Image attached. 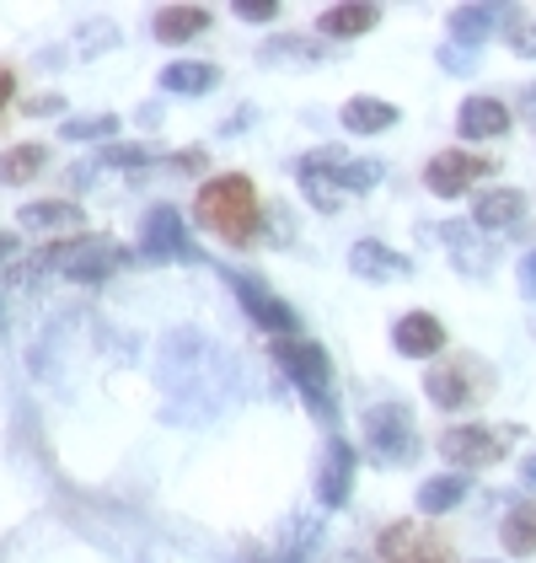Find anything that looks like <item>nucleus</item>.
I'll return each instance as SVG.
<instances>
[{"mask_svg":"<svg viewBox=\"0 0 536 563\" xmlns=\"http://www.w3.org/2000/svg\"><path fill=\"white\" fill-rule=\"evenodd\" d=\"M204 162H210V156H204L199 145H188V151H178V156H172V167H178V173H199Z\"/></svg>","mask_w":536,"mask_h":563,"instance_id":"31","label":"nucleus"},{"mask_svg":"<svg viewBox=\"0 0 536 563\" xmlns=\"http://www.w3.org/2000/svg\"><path fill=\"white\" fill-rule=\"evenodd\" d=\"M44 167H48V145H38V140L0 151V183H5V188H22V183H33V177L44 173Z\"/></svg>","mask_w":536,"mask_h":563,"instance_id":"19","label":"nucleus"},{"mask_svg":"<svg viewBox=\"0 0 536 563\" xmlns=\"http://www.w3.org/2000/svg\"><path fill=\"white\" fill-rule=\"evenodd\" d=\"M387 563H446V542L424 526V520H398L381 531V548H376Z\"/></svg>","mask_w":536,"mask_h":563,"instance_id":"9","label":"nucleus"},{"mask_svg":"<svg viewBox=\"0 0 536 563\" xmlns=\"http://www.w3.org/2000/svg\"><path fill=\"white\" fill-rule=\"evenodd\" d=\"M392 344L407 360H435L446 349V322L429 317V311H407V317H398V328H392Z\"/></svg>","mask_w":536,"mask_h":563,"instance_id":"12","label":"nucleus"},{"mask_svg":"<svg viewBox=\"0 0 536 563\" xmlns=\"http://www.w3.org/2000/svg\"><path fill=\"white\" fill-rule=\"evenodd\" d=\"M521 483H526V488H532V494H536V451H532V456H526V462H521Z\"/></svg>","mask_w":536,"mask_h":563,"instance_id":"35","label":"nucleus"},{"mask_svg":"<svg viewBox=\"0 0 536 563\" xmlns=\"http://www.w3.org/2000/svg\"><path fill=\"white\" fill-rule=\"evenodd\" d=\"M461 499H467V477L461 473L429 477V483L418 488V510H424V516H446V510H456Z\"/></svg>","mask_w":536,"mask_h":563,"instance_id":"23","label":"nucleus"},{"mask_svg":"<svg viewBox=\"0 0 536 563\" xmlns=\"http://www.w3.org/2000/svg\"><path fill=\"white\" fill-rule=\"evenodd\" d=\"M456 130H461V140H499L510 130V108L499 97H467L456 108Z\"/></svg>","mask_w":536,"mask_h":563,"instance_id":"13","label":"nucleus"},{"mask_svg":"<svg viewBox=\"0 0 536 563\" xmlns=\"http://www.w3.org/2000/svg\"><path fill=\"white\" fill-rule=\"evenodd\" d=\"M349 488H355V445L349 440H327V451H322V473H316V499L327 505V510H338L344 499H349Z\"/></svg>","mask_w":536,"mask_h":563,"instance_id":"11","label":"nucleus"},{"mask_svg":"<svg viewBox=\"0 0 536 563\" xmlns=\"http://www.w3.org/2000/svg\"><path fill=\"white\" fill-rule=\"evenodd\" d=\"M5 253H16V236H11V231H0V258H5Z\"/></svg>","mask_w":536,"mask_h":563,"instance_id":"36","label":"nucleus"},{"mask_svg":"<svg viewBox=\"0 0 536 563\" xmlns=\"http://www.w3.org/2000/svg\"><path fill=\"white\" fill-rule=\"evenodd\" d=\"M349 268L359 279H402V274H413V263L392 253V247H381V242H355L349 247Z\"/></svg>","mask_w":536,"mask_h":563,"instance_id":"16","label":"nucleus"},{"mask_svg":"<svg viewBox=\"0 0 536 563\" xmlns=\"http://www.w3.org/2000/svg\"><path fill=\"white\" fill-rule=\"evenodd\" d=\"M521 290H526V296H536V253H526V258H521Z\"/></svg>","mask_w":536,"mask_h":563,"instance_id":"32","label":"nucleus"},{"mask_svg":"<svg viewBox=\"0 0 536 563\" xmlns=\"http://www.w3.org/2000/svg\"><path fill=\"white\" fill-rule=\"evenodd\" d=\"M65 140H113L119 134V119L113 113H97V119H70V124H59Z\"/></svg>","mask_w":536,"mask_h":563,"instance_id":"27","label":"nucleus"},{"mask_svg":"<svg viewBox=\"0 0 536 563\" xmlns=\"http://www.w3.org/2000/svg\"><path fill=\"white\" fill-rule=\"evenodd\" d=\"M193 220H199L204 231H215L221 242H231V247H247V242L258 236L264 205H258L253 183H247L242 173L215 177V183H204V188H199V199H193Z\"/></svg>","mask_w":536,"mask_h":563,"instance_id":"1","label":"nucleus"},{"mask_svg":"<svg viewBox=\"0 0 536 563\" xmlns=\"http://www.w3.org/2000/svg\"><path fill=\"white\" fill-rule=\"evenodd\" d=\"M493 376L478 365V360H450V365H435L429 376H424V397L435 402V408H472L478 397H489Z\"/></svg>","mask_w":536,"mask_h":563,"instance_id":"5","label":"nucleus"},{"mask_svg":"<svg viewBox=\"0 0 536 563\" xmlns=\"http://www.w3.org/2000/svg\"><path fill=\"white\" fill-rule=\"evenodd\" d=\"M102 167H145V151L139 145H108L102 151Z\"/></svg>","mask_w":536,"mask_h":563,"instance_id":"29","label":"nucleus"},{"mask_svg":"<svg viewBox=\"0 0 536 563\" xmlns=\"http://www.w3.org/2000/svg\"><path fill=\"white\" fill-rule=\"evenodd\" d=\"M210 22H215V16H210V5H161L150 27H156V38H161V44H188V38L210 33Z\"/></svg>","mask_w":536,"mask_h":563,"instance_id":"15","label":"nucleus"},{"mask_svg":"<svg viewBox=\"0 0 536 563\" xmlns=\"http://www.w3.org/2000/svg\"><path fill=\"white\" fill-rule=\"evenodd\" d=\"M44 253H48V268H59V274L76 279V285H97V279H108V274L124 263V247L108 242V236H91V242H54Z\"/></svg>","mask_w":536,"mask_h":563,"instance_id":"4","label":"nucleus"},{"mask_svg":"<svg viewBox=\"0 0 536 563\" xmlns=\"http://www.w3.org/2000/svg\"><path fill=\"white\" fill-rule=\"evenodd\" d=\"M398 124V108L392 102H381V97H349L344 102V130L355 134H381Z\"/></svg>","mask_w":536,"mask_h":563,"instance_id":"20","label":"nucleus"},{"mask_svg":"<svg viewBox=\"0 0 536 563\" xmlns=\"http://www.w3.org/2000/svg\"><path fill=\"white\" fill-rule=\"evenodd\" d=\"M521 119H526V124H536V87L521 91Z\"/></svg>","mask_w":536,"mask_h":563,"instance_id":"33","label":"nucleus"},{"mask_svg":"<svg viewBox=\"0 0 536 563\" xmlns=\"http://www.w3.org/2000/svg\"><path fill=\"white\" fill-rule=\"evenodd\" d=\"M510 48H515V54H536V27H532V22H515V33H510Z\"/></svg>","mask_w":536,"mask_h":563,"instance_id":"30","label":"nucleus"},{"mask_svg":"<svg viewBox=\"0 0 536 563\" xmlns=\"http://www.w3.org/2000/svg\"><path fill=\"white\" fill-rule=\"evenodd\" d=\"M376 22H381V5H327L316 27H322V38H359Z\"/></svg>","mask_w":536,"mask_h":563,"instance_id":"18","label":"nucleus"},{"mask_svg":"<svg viewBox=\"0 0 536 563\" xmlns=\"http://www.w3.org/2000/svg\"><path fill=\"white\" fill-rule=\"evenodd\" d=\"M22 225L27 231H59V225H81V210L70 199H38L22 210Z\"/></svg>","mask_w":536,"mask_h":563,"instance_id":"24","label":"nucleus"},{"mask_svg":"<svg viewBox=\"0 0 536 563\" xmlns=\"http://www.w3.org/2000/svg\"><path fill=\"white\" fill-rule=\"evenodd\" d=\"M493 173L489 156H472V151H440L429 167H424V188L440 194V199H461L467 188H478Z\"/></svg>","mask_w":536,"mask_h":563,"instance_id":"8","label":"nucleus"},{"mask_svg":"<svg viewBox=\"0 0 536 563\" xmlns=\"http://www.w3.org/2000/svg\"><path fill=\"white\" fill-rule=\"evenodd\" d=\"M440 456L450 467H489L504 456V434H493L489 424H450L440 434Z\"/></svg>","mask_w":536,"mask_h":563,"instance_id":"10","label":"nucleus"},{"mask_svg":"<svg viewBox=\"0 0 536 563\" xmlns=\"http://www.w3.org/2000/svg\"><path fill=\"white\" fill-rule=\"evenodd\" d=\"M499 16H504L499 5H456V11H450V38L461 48H478L493 33Z\"/></svg>","mask_w":536,"mask_h":563,"instance_id":"21","label":"nucleus"},{"mask_svg":"<svg viewBox=\"0 0 536 563\" xmlns=\"http://www.w3.org/2000/svg\"><path fill=\"white\" fill-rule=\"evenodd\" d=\"M478 225H446V242L456 247L450 258L461 274H489V247H478V236H472Z\"/></svg>","mask_w":536,"mask_h":563,"instance_id":"25","label":"nucleus"},{"mask_svg":"<svg viewBox=\"0 0 536 563\" xmlns=\"http://www.w3.org/2000/svg\"><path fill=\"white\" fill-rule=\"evenodd\" d=\"M268 354L279 360V371L301 387V397L316 408V419L322 424H333L338 419V408H333V360H327V349L312 344V339H273Z\"/></svg>","mask_w":536,"mask_h":563,"instance_id":"2","label":"nucleus"},{"mask_svg":"<svg viewBox=\"0 0 536 563\" xmlns=\"http://www.w3.org/2000/svg\"><path fill=\"white\" fill-rule=\"evenodd\" d=\"M526 220V194L521 188H489V194H478V205H472V225L478 231H510V225H521Z\"/></svg>","mask_w":536,"mask_h":563,"instance_id":"14","label":"nucleus"},{"mask_svg":"<svg viewBox=\"0 0 536 563\" xmlns=\"http://www.w3.org/2000/svg\"><path fill=\"white\" fill-rule=\"evenodd\" d=\"M333 177H338L344 194H370V188L381 183V162H370V156H365V162H349V156H344V162L333 167Z\"/></svg>","mask_w":536,"mask_h":563,"instance_id":"26","label":"nucleus"},{"mask_svg":"<svg viewBox=\"0 0 536 563\" xmlns=\"http://www.w3.org/2000/svg\"><path fill=\"white\" fill-rule=\"evenodd\" d=\"M499 542H504V553H515V559L536 553V499L515 505V510L504 516V526H499Z\"/></svg>","mask_w":536,"mask_h":563,"instance_id":"22","label":"nucleus"},{"mask_svg":"<svg viewBox=\"0 0 536 563\" xmlns=\"http://www.w3.org/2000/svg\"><path fill=\"white\" fill-rule=\"evenodd\" d=\"M225 279H231V290H236L242 311H247V317L264 328L268 339H301V317L279 301L264 279H253V274H225Z\"/></svg>","mask_w":536,"mask_h":563,"instance_id":"6","label":"nucleus"},{"mask_svg":"<svg viewBox=\"0 0 536 563\" xmlns=\"http://www.w3.org/2000/svg\"><path fill=\"white\" fill-rule=\"evenodd\" d=\"M139 247H145V258L150 263H193L199 258V247H193V236H188V225L172 205H156L145 225H139Z\"/></svg>","mask_w":536,"mask_h":563,"instance_id":"7","label":"nucleus"},{"mask_svg":"<svg viewBox=\"0 0 536 563\" xmlns=\"http://www.w3.org/2000/svg\"><path fill=\"white\" fill-rule=\"evenodd\" d=\"M215 81H221V70L204 59H178L161 70V91H172V97H204V91H215Z\"/></svg>","mask_w":536,"mask_h":563,"instance_id":"17","label":"nucleus"},{"mask_svg":"<svg viewBox=\"0 0 536 563\" xmlns=\"http://www.w3.org/2000/svg\"><path fill=\"white\" fill-rule=\"evenodd\" d=\"M11 97H16V76H11V70H0V108H5Z\"/></svg>","mask_w":536,"mask_h":563,"instance_id":"34","label":"nucleus"},{"mask_svg":"<svg viewBox=\"0 0 536 563\" xmlns=\"http://www.w3.org/2000/svg\"><path fill=\"white\" fill-rule=\"evenodd\" d=\"M365 451L387 467H407L418 456V430H413L407 402H376L365 413Z\"/></svg>","mask_w":536,"mask_h":563,"instance_id":"3","label":"nucleus"},{"mask_svg":"<svg viewBox=\"0 0 536 563\" xmlns=\"http://www.w3.org/2000/svg\"><path fill=\"white\" fill-rule=\"evenodd\" d=\"M231 11H236L242 22H273V16H279V0H236Z\"/></svg>","mask_w":536,"mask_h":563,"instance_id":"28","label":"nucleus"}]
</instances>
